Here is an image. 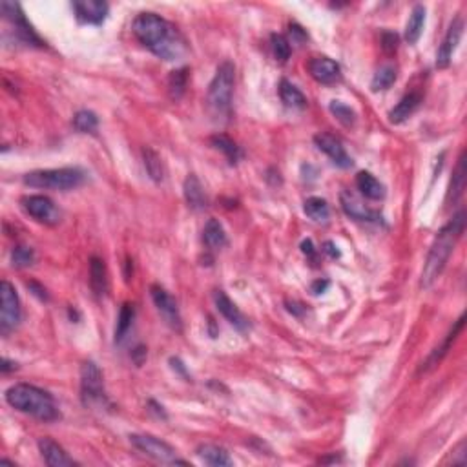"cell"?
<instances>
[{
	"label": "cell",
	"mask_w": 467,
	"mask_h": 467,
	"mask_svg": "<svg viewBox=\"0 0 467 467\" xmlns=\"http://www.w3.org/2000/svg\"><path fill=\"white\" fill-rule=\"evenodd\" d=\"M329 285H331V283L327 282V280H318V282L312 283V286H311L312 294H323V292L329 289Z\"/></svg>",
	"instance_id": "7bdbcfd3"
},
{
	"label": "cell",
	"mask_w": 467,
	"mask_h": 467,
	"mask_svg": "<svg viewBox=\"0 0 467 467\" xmlns=\"http://www.w3.org/2000/svg\"><path fill=\"white\" fill-rule=\"evenodd\" d=\"M303 210H305V214L311 217L312 221L316 223H327L329 217H331V208H329L327 201L322 197H309L305 205H303Z\"/></svg>",
	"instance_id": "f546056e"
},
{
	"label": "cell",
	"mask_w": 467,
	"mask_h": 467,
	"mask_svg": "<svg viewBox=\"0 0 467 467\" xmlns=\"http://www.w3.org/2000/svg\"><path fill=\"white\" fill-rule=\"evenodd\" d=\"M183 192H185L186 203H188V206L194 208V210H205L206 206H208V197H206L205 190H203L201 181H199L194 174H190V176L185 179Z\"/></svg>",
	"instance_id": "ffe728a7"
},
{
	"label": "cell",
	"mask_w": 467,
	"mask_h": 467,
	"mask_svg": "<svg viewBox=\"0 0 467 467\" xmlns=\"http://www.w3.org/2000/svg\"><path fill=\"white\" fill-rule=\"evenodd\" d=\"M86 174L81 168H50V170H35L22 177L26 186L44 188V190H73L84 183Z\"/></svg>",
	"instance_id": "5b68a950"
},
{
	"label": "cell",
	"mask_w": 467,
	"mask_h": 467,
	"mask_svg": "<svg viewBox=\"0 0 467 467\" xmlns=\"http://www.w3.org/2000/svg\"><path fill=\"white\" fill-rule=\"evenodd\" d=\"M90 286L97 297L106 296L108 292V271L104 262L95 256L90 259Z\"/></svg>",
	"instance_id": "44dd1931"
},
{
	"label": "cell",
	"mask_w": 467,
	"mask_h": 467,
	"mask_svg": "<svg viewBox=\"0 0 467 467\" xmlns=\"http://www.w3.org/2000/svg\"><path fill=\"white\" fill-rule=\"evenodd\" d=\"M131 33L146 50L163 61L176 62L186 55V42L172 22L156 13H139L131 22Z\"/></svg>",
	"instance_id": "6da1fadb"
},
{
	"label": "cell",
	"mask_w": 467,
	"mask_h": 467,
	"mask_svg": "<svg viewBox=\"0 0 467 467\" xmlns=\"http://www.w3.org/2000/svg\"><path fill=\"white\" fill-rule=\"evenodd\" d=\"M323 252H325L327 256L331 257V259H336V257L342 256V252L338 250V246L334 245L332 241H325L323 243Z\"/></svg>",
	"instance_id": "60d3db41"
},
{
	"label": "cell",
	"mask_w": 467,
	"mask_h": 467,
	"mask_svg": "<svg viewBox=\"0 0 467 467\" xmlns=\"http://www.w3.org/2000/svg\"><path fill=\"white\" fill-rule=\"evenodd\" d=\"M314 143H316L318 150L323 152L336 166H340V168H351L352 166V159L349 157L345 146L342 145L338 137L331 136V134H318L314 137Z\"/></svg>",
	"instance_id": "4fadbf2b"
},
{
	"label": "cell",
	"mask_w": 467,
	"mask_h": 467,
	"mask_svg": "<svg viewBox=\"0 0 467 467\" xmlns=\"http://www.w3.org/2000/svg\"><path fill=\"white\" fill-rule=\"evenodd\" d=\"M289 31H291L292 42H296V44H302V42L306 41V33L303 31L302 26L291 24V26H289Z\"/></svg>",
	"instance_id": "ab89813d"
},
{
	"label": "cell",
	"mask_w": 467,
	"mask_h": 467,
	"mask_svg": "<svg viewBox=\"0 0 467 467\" xmlns=\"http://www.w3.org/2000/svg\"><path fill=\"white\" fill-rule=\"evenodd\" d=\"M130 443L145 457L166 464V466H186L185 460L177 457L176 449L152 434H130Z\"/></svg>",
	"instance_id": "52a82bcc"
},
{
	"label": "cell",
	"mask_w": 467,
	"mask_h": 467,
	"mask_svg": "<svg viewBox=\"0 0 467 467\" xmlns=\"http://www.w3.org/2000/svg\"><path fill=\"white\" fill-rule=\"evenodd\" d=\"M73 128L81 134H95L99 128V117L90 110L77 111L73 116Z\"/></svg>",
	"instance_id": "d6a6232c"
},
{
	"label": "cell",
	"mask_w": 467,
	"mask_h": 467,
	"mask_svg": "<svg viewBox=\"0 0 467 467\" xmlns=\"http://www.w3.org/2000/svg\"><path fill=\"white\" fill-rule=\"evenodd\" d=\"M271 46L272 53L276 57V61L286 62L291 59V41H286V37L280 35V33H272L271 35Z\"/></svg>",
	"instance_id": "d590c367"
},
{
	"label": "cell",
	"mask_w": 467,
	"mask_h": 467,
	"mask_svg": "<svg viewBox=\"0 0 467 467\" xmlns=\"http://www.w3.org/2000/svg\"><path fill=\"white\" fill-rule=\"evenodd\" d=\"M210 143H212V146L216 148V150H219V152H223V154H225V157L232 163V165H236V163L243 157L241 148H239L236 143L232 141L230 137L223 136V134H216V136H212Z\"/></svg>",
	"instance_id": "f1b7e54d"
},
{
	"label": "cell",
	"mask_w": 467,
	"mask_h": 467,
	"mask_svg": "<svg viewBox=\"0 0 467 467\" xmlns=\"http://www.w3.org/2000/svg\"><path fill=\"white\" fill-rule=\"evenodd\" d=\"M143 163H145L146 174L154 183H163L165 179V166H163L161 156L154 148L146 146L143 150Z\"/></svg>",
	"instance_id": "4316f807"
},
{
	"label": "cell",
	"mask_w": 467,
	"mask_h": 467,
	"mask_svg": "<svg viewBox=\"0 0 467 467\" xmlns=\"http://www.w3.org/2000/svg\"><path fill=\"white\" fill-rule=\"evenodd\" d=\"M329 108H331L332 116L336 117L338 121L342 122L343 126H352L356 122V113H354V110H352L351 106H347L345 102L332 101Z\"/></svg>",
	"instance_id": "8d00e7d4"
},
{
	"label": "cell",
	"mask_w": 467,
	"mask_h": 467,
	"mask_svg": "<svg viewBox=\"0 0 467 467\" xmlns=\"http://www.w3.org/2000/svg\"><path fill=\"white\" fill-rule=\"evenodd\" d=\"M306 70H309L312 79L320 84L329 86L342 81V68L336 61H332L329 57H314L306 64Z\"/></svg>",
	"instance_id": "7c38bea8"
},
{
	"label": "cell",
	"mask_w": 467,
	"mask_h": 467,
	"mask_svg": "<svg viewBox=\"0 0 467 467\" xmlns=\"http://www.w3.org/2000/svg\"><path fill=\"white\" fill-rule=\"evenodd\" d=\"M464 188H466V170H464V154L460 156V159H458V165H457V170H455V174H452V179H451V186H449V196H447V199L452 203H457L458 199H460V196L464 194Z\"/></svg>",
	"instance_id": "836d02e7"
},
{
	"label": "cell",
	"mask_w": 467,
	"mask_h": 467,
	"mask_svg": "<svg viewBox=\"0 0 467 467\" xmlns=\"http://www.w3.org/2000/svg\"><path fill=\"white\" fill-rule=\"evenodd\" d=\"M134 318H136V306L130 305V303H125L121 306V312H119V318H117V327H116V343H121L126 338L128 331L131 329V323H134Z\"/></svg>",
	"instance_id": "4dcf8cb0"
},
{
	"label": "cell",
	"mask_w": 467,
	"mask_h": 467,
	"mask_svg": "<svg viewBox=\"0 0 467 467\" xmlns=\"http://www.w3.org/2000/svg\"><path fill=\"white\" fill-rule=\"evenodd\" d=\"M28 286H30L31 291H35V292H33V294H35V296H39V297H41V300H48V294H46L44 289H42V286L37 285L35 282L28 283Z\"/></svg>",
	"instance_id": "ee69618b"
},
{
	"label": "cell",
	"mask_w": 467,
	"mask_h": 467,
	"mask_svg": "<svg viewBox=\"0 0 467 467\" xmlns=\"http://www.w3.org/2000/svg\"><path fill=\"white\" fill-rule=\"evenodd\" d=\"M0 332L8 336L22 322V306L15 286L10 282L0 283Z\"/></svg>",
	"instance_id": "ba28073f"
},
{
	"label": "cell",
	"mask_w": 467,
	"mask_h": 467,
	"mask_svg": "<svg viewBox=\"0 0 467 467\" xmlns=\"http://www.w3.org/2000/svg\"><path fill=\"white\" fill-rule=\"evenodd\" d=\"M33 262H35V252L30 246H15L13 252H11V263H13V266L24 268V266L33 265Z\"/></svg>",
	"instance_id": "74e56055"
},
{
	"label": "cell",
	"mask_w": 467,
	"mask_h": 467,
	"mask_svg": "<svg viewBox=\"0 0 467 467\" xmlns=\"http://www.w3.org/2000/svg\"><path fill=\"white\" fill-rule=\"evenodd\" d=\"M39 451H41L44 462L50 467H70L75 466V460L62 449V446L51 440V438H41L39 440Z\"/></svg>",
	"instance_id": "ac0fdd59"
},
{
	"label": "cell",
	"mask_w": 467,
	"mask_h": 467,
	"mask_svg": "<svg viewBox=\"0 0 467 467\" xmlns=\"http://www.w3.org/2000/svg\"><path fill=\"white\" fill-rule=\"evenodd\" d=\"M394 81H396V68L394 66H383L372 77L371 88L372 91L387 90V88H391L394 84Z\"/></svg>",
	"instance_id": "e575fe53"
},
{
	"label": "cell",
	"mask_w": 467,
	"mask_h": 467,
	"mask_svg": "<svg viewBox=\"0 0 467 467\" xmlns=\"http://www.w3.org/2000/svg\"><path fill=\"white\" fill-rule=\"evenodd\" d=\"M464 322H466V316H462V318H460V320H458L457 323H455V327H452V329H451V332L447 334L446 342H443L442 345L437 347V349L432 351V354H431V356H429V360H427V362H425V365L422 367V371H429L431 367L438 365V363L442 362V358L446 356L447 352H449V349H451L452 342H455V340H457V338H458V334L462 332Z\"/></svg>",
	"instance_id": "7402d4cb"
},
{
	"label": "cell",
	"mask_w": 467,
	"mask_h": 467,
	"mask_svg": "<svg viewBox=\"0 0 467 467\" xmlns=\"http://www.w3.org/2000/svg\"><path fill=\"white\" fill-rule=\"evenodd\" d=\"M214 302H216L217 311L221 312V316L225 318L230 325L236 327L237 331H246V329H248V320L245 318V314L237 309L236 303L232 302L225 292L223 291L214 292Z\"/></svg>",
	"instance_id": "e0dca14e"
},
{
	"label": "cell",
	"mask_w": 467,
	"mask_h": 467,
	"mask_svg": "<svg viewBox=\"0 0 467 467\" xmlns=\"http://www.w3.org/2000/svg\"><path fill=\"white\" fill-rule=\"evenodd\" d=\"M280 97H282L283 104H285L286 108L303 110L306 106V97L303 95L302 91L297 90L292 82L286 81V79H283V81L280 82Z\"/></svg>",
	"instance_id": "83f0119b"
},
{
	"label": "cell",
	"mask_w": 467,
	"mask_h": 467,
	"mask_svg": "<svg viewBox=\"0 0 467 467\" xmlns=\"http://www.w3.org/2000/svg\"><path fill=\"white\" fill-rule=\"evenodd\" d=\"M398 35L396 33H392V31H383L382 33V48L385 53H394V51L398 50Z\"/></svg>",
	"instance_id": "f35d334b"
},
{
	"label": "cell",
	"mask_w": 467,
	"mask_h": 467,
	"mask_svg": "<svg viewBox=\"0 0 467 467\" xmlns=\"http://www.w3.org/2000/svg\"><path fill=\"white\" fill-rule=\"evenodd\" d=\"M462 33H464V21L460 19V17H457V19L451 22L446 37H443L442 44H440V48H438L437 66L440 68V70H443V68H447V66L451 64L452 53L457 51L458 42H460V39H462Z\"/></svg>",
	"instance_id": "5bb4252c"
},
{
	"label": "cell",
	"mask_w": 467,
	"mask_h": 467,
	"mask_svg": "<svg viewBox=\"0 0 467 467\" xmlns=\"http://www.w3.org/2000/svg\"><path fill=\"white\" fill-rule=\"evenodd\" d=\"M197 457L201 458L203 462L208 464V466L214 467H223V466H232V458L228 457V452L219 446H214V443H205V446L197 447Z\"/></svg>",
	"instance_id": "d4e9b609"
},
{
	"label": "cell",
	"mask_w": 467,
	"mask_h": 467,
	"mask_svg": "<svg viewBox=\"0 0 467 467\" xmlns=\"http://www.w3.org/2000/svg\"><path fill=\"white\" fill-rule=\"evenodd\" d=\"M203 241L210 250H221L225 248L228 239H226V232L223 225L217 219H208L203 228Z\"/></svg>",
	"instance_id": "cb8c5ba5"
},
{
	"label": "cell",
	"mask_w": 467,
	"mask_h": 467,
	"mask_svg": "<svg viewBox=\"0 0 467 467\" xmlns=\"http://www.w3.org/2000/svg\"><path fill=\"white\" fill-rule=\"evenodd\" d=\"M21 203L26 214L33 217L35 221L42 223V225L53 226L61 221V210L57 208V205L51 201L50 197L26 196Z\"/></svg>",
	"instance_id": "30bf717a"
},
{
	"label": "cell",
	"mask_w": 467,
	"mask_h": 467,
	"mask_svg": "<svg viewBox=\"0 0 467 467\" xmlns=\"http://www.w3.org/2000/svg\"><path fill=\"white\" fill-rule=\"evenodd\" d=\"M0 369H2V374H8L10 371H15L17 365L13 362H10L8 358H4V360H2V365H0Z\"/></svg>",
	"instance_id": "f6af8a7d"
},
{
	"label": "cell",
	"mask_w": 467,
	"mask_h": 467,
	"mask_svg": "<svg viewBox=\"0 0 467 467\" xmlns=\"http://www.w3.org/2000/svg\"><path fill=\"white\" fill-rule=\"evenodd\" d=\"M6 402L15 411L24 412L28 416L37 418L41 422H55L61 418L57 403L50 392L39 389L30 383H15L4 394Z\"/></svg>",
	"instance_id": "3957f363"
},
{
	"label": "cell",
	"mask_w": 467,
	"mask_h": 467,
	"mask_svg": "<svg viewBox=\"0 0 467 467\" xmlns=\"http://www.w3.org/2000/svg\"><path fill=\"white\" fill-rule=\"evenodd\" d=\"M150 296L154 305L157 306L159 314L163 316V320H165L174 331L181 332L183 331L181 312H179V306H177L176 300L170 296V292H166L161 285H152Z\"/></svg>",
	"instance_id": "8fae6325"
},
{
	"label": "cell",
	"mask_w": 467,
	"mask_h": 467,
	"mask_svg": "<svg viewBox=\"0 0 467 467\" xmlns=\"http://www.w3.org/2000/svg\"><path fill=\"white\" fill-rule=\"evenodd\" d=\"M71 8L75 11V17L84 24H102L108 17L110 6L101 0H75L71 2Z\"/></svg>",
	"instance_id": "9a60e30c"
},
{
	"label": "cell",
	"mask_w": 467,
	"mask_h": 467,
	"mask_svg": "<svg viewBox=\"0 0 467 467\" xmlns=\"http://www.w3.org/2000/svg\"><path fill=\"white\" fill-rule=\"evenodd\" d=\"M186 84H188V70L186 68L172 71L170 77H168V93L174 101L181 99L186 90Z\"/></svg>",
	"instance_id": "1f68e13d"
},
{
	"label": "cell",
	"mask_w": 467,
	"mask_h": 467,
	"mask_svg": "<svg viewBox=\"0 0 467 467\" xmlns=\"http://www.w3.org/2000/svg\"><path fill=\"white\" fill-rule=\"evenodd\" d=\"M302 252L305 254V256L309 257H316V246H314V243H312V239H305V241L302 243Z\"/></svg>",
	"instance_id": "b9f144b4"
},
{
	"label": "cell",
	"mask_w": 467,
	"mask_h": 467,
	"mask_svg": "<svg viewBox=\"0 0 467 467\" xmlns=\"http://www.w3.org/2000/svg\"><path fill=\"white\" fill-rule=\"evenodd\" d=\"M81 400L86 407L91 409L110 407L104 392L102 372L93 362H86L81 367Z\"/></svg>",
	"instance_id": "8992f818"
},
{
	"label": "cell",
	"mask_w": 467,
	"mask_h": 467,
	"mask_svg": "<svg viewBox=\"0 0 467 467\" xmlns=\"http://www.w3.org/2000/svg\"><path fill=\"white\" fill-rule=\"evenodd\" d=\"M420 104H422V95H420L418 91L407 93V95H403L402 99H400V102L389 111V121H391L392 125H400V122L407 121V119L420 108Z\"/></svg>",
	"instance_id": "d6986e66"
},
{
	"label": "cell",
	"mask_w": 467,
	"mask_h": 467,
	"mask_svg": "<svg viewBox=\"0 0 467 467\" xmlns=\"http://www.w3.org/2000/svg\"><path fill=\"white\" fill-rule=\"evenodd\" d=\"M423 26H425V8L422 4H416L412 8L405 26V41L409 44H416L418 39L422 37Z\"/></svg>",
	"instance_id": "484cf974"
},
{
	"label": "cell",
	"mask_w": 467,
	"mask_h": 467,
	"mask_svg": "<svg viewBox=\"0 0 467 467\" xmlns=\"http://www.w3.org/2000/svg\"><path fill=\"white\" fill-rule=\"evenodd\" d=\"M464 230H466V212L460 210L457 216H452L451 221L440 228L431 248H429L422 271V280H420L422 289H431L437 283V280L446 268L447 262H449V257H451L452 250H455V246H457L458 239L462 237Z\"/></svg>",
	"instance_id": "7a4b0ae2"
},
{
	"label": "cell",
	"mask_w": 467,
	"mask_h": 467,
	"mask_svg": "<svg viewBox=\"0 0 467 467\" xmlns=\"http://www.w3.org/2000/svg\"><path fill=\"white\" fill-rule=\"evenodd\" d=\"M340 203L347 216L356 219V221H367V223H378L382 221V216L378 212L371 210L363 205V201L356 194H352L351 190H343L340 194Z\"/></svg>",
	"instance_id": "2e32d148"
},
{
	"label": "cell",
	"mask_w": 467,
	"mask_h": 467,
	"mask_svg": "<svg viewBox=\"0 0 467 467\" xmlns=\"http://www.w3.org/2000/svg\"><path fill=\"white\" fill-rule=\"evenodd\" d=\"M234 82H236L234 64L230 61L221 62L210 86H208V93H206V106H208V111L216 121L223 122L230 117Z\"/></svg>",
	"instance_id": "277c9868"
},
{
	"label": "cell",
	"mask_w": 467,
	"mask_h": 467,
	"mask_svg": "<svg viewBox=\"0 0 467 467\" xmlns=\"http://www.w3.org/2000/svg\"><path fill=\"white\" fill-rule=\"evenodd\" d=\"M356 186L358 190L362 192V196H365L367 199H372V201H380L385 196L383 185L372 176L371 172H360L356 176Z\"/></svg>",
	"instance_id": "603a6c76"
},
{
	"label": "cell",
	"mask_w": 467,
	"mask_h": 467,
	"mask_svg": "<svg viewBox=\"0 0 467 467\" xmlns=\"http://www.w3.org/2000/svg\"><path fill=\"white\" fill-rule=\"evenodd\" d=\"M0 10H2V15H4L6 21L15 28V35L19 41L24 42V44L28 46H37V48H42V46H44V42L39 39V35H37L35 31H33V28L30 26V22L26 21L21 6L15 4V2H8V0H4V2H0Z\"/></svg>",
	"instance_id": "9c48e42d"
}]
</instances>
